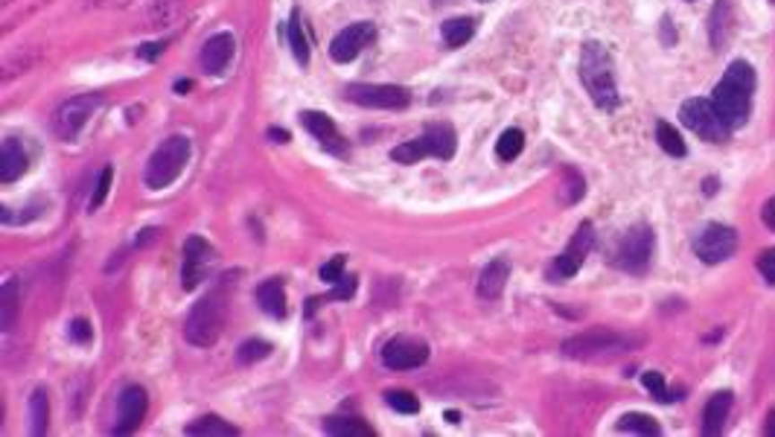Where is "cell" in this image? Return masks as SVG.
<instances>
[{
    "mask_svg": "<svg viewBox=\"0 0 775 437\" xmlns=\"http://www.w3.org/2000/svg\"><path fill=\"white\" fill-rule=\"evenodd\" d=\"M755 67L744 62V58H737V62H732L729 67H726L723 79L718 82V88H714V109H718V114L723 117V123L732 128H741L746 126L749 120V111H753V93H755Z\"/></svg>",
    "mask_w": 775,
    "mask_h": 437,
    "instance_id": "6da1fadb",
    "label": "cell"
},
{
    "mask_svg": "<svg viewBox=\"0 0 775 437\" xmlns=\"http://www.w3.org/2000/svg\"><path fill=\"white\" fill-rule=\"evenodd\" d=\"M580 82L586 93L601 111L618 109V85H615V62L601 41H586L580 50Z\"/></svg>",
    "mask_w": 775,
    "mask_h": 437,
    "instance_id": "7a4b0ae2",
    "label": "cell"
},
{
    "mask_svg": "<svg viewBox=\"0 0 775 437\" xmlns=\"http://www.w3.org/2000/svg\"><path fill=\"white\" fill-rule=\"evenodd\" d=\"M228 321V286H216L198 301L184 321V338L196 347L216 345Z\"/></svg>",
    "mask_w": 775,
    "mask_h": 437,
    "instance_id": "3957f363",
    "label": "cell"
},
{
    "mask_svg": "<svg viewBox=\"0 0 775 437\" xmlns=\"http://www.w3.org/2000/svg\"><path fill=\"white\" fill-rule=\"evenodd\" d=\"M190 152H193V146L184 135L167 137L149 155L146 170H144V184L149 187V190H163V187H170L184 172L187 161H190Z\"/></svg>",
    "mask_w": 775,
    "mask_h": 437,
    "instance_id": "277c9868",
    "label": "cell"
},
{
    "mask_svg": "<svg viewBox=\"0 0 775 437\" xmlns=\"http://www.w3.org/2000/svg\"><path fill=\"white\" fill-rule=\"evenodd\" d=\"M639 345V338L632 336H621L613 329H589V333H580L569 341H562V353L569 359H580V362H601V359H613L621 356Z\"/></svg>",
    "mask_w": 775,
    "mask_h": 437,
    "instance_id": "5b68a950",
    "label": "cell"
},
{
    "mask_svg": "<svg viewBox=\"0 0 775 437\" xmlns=\"http://www.w3.org/2000/svg\"><path fill=\"white\" fill-rule=\"evenodd\" d=\"M455 149H457L455 128L446 123H434L417 140H408V144H399L396 149H391V158L396 163H417L422 158L449 161L455 155Z\"/></svg>",
    "mask_w": 775,
    "mask_h": 437,
    "instance_id": "8992f818",
    "label": "cell"
},
{
    "mask_svg": "<svg viewBox=\"0 0 775 437\" xmlns=\"http://www.w3.org/2000/svg\"><path fill=\"white\" fill-rule=\"evenodd\" d=\"M102 109V97L100 93H79V97H70L67 102H62L53 114V132L58 140L65 144H74V140L82 135V128L91 123V117Z\"/></svg>",
    "mask_w": 775,
    "mask_h": 437,
    "instance_id": "52a82bcc",
    "label": "cell"
},
{
    "mask_svg": "<svg viewBox=\"0 0 775 437\" xmlns=\"http://www.w3.org/2000/svg\"><path fill=\"white\" fill-rule=\"evenodd\" d=\"M679 120H683L685 128H691L697 137L709 140V144H723V140H729L732 135V128L723 123V117L714 109V102L702 97L685 100L683 109H679Z\"/></svg>",
    "mask_w": 775,
    "mask_h": 437,
    "instance_id": "ba28073f",
    "label": "cell"
},
{
    "mask_svg": "<svg viewBox=\"0 0 775 437\" xmlns=\"http://www.w3.org/2000/svg\"><path fill=\"white\" fill-rule=\"evenodd\" d=\"M653 257V231L648 224H636L621 236L618 248L613 251V263L618 268L630 271V275H644Z\"/></svg>",
    "mask_w": 775,
    "mask_h": 437,
    "instance_id": "9c48e42d",
    "label": "cell"
},
{
    "mask_svg": "<svg viewBox=\"0 0 775 437\" xmlns=\"http://www.w3.org/2000/svg\"><path fill=\"white\" fill-rule=\"evenodd\" d=\"M735 251H737V231L729 228V224L711 222L694 236V254L706 266L726 263V259H729Z\"/></svg>",
    "mask_w": 775,
    "mask_h": 437,
    "instance_id": "30bf717a",
    "label": "cell"
},
{
    "mask_svg": "<svg viewBox=\"0 0 775 437\" xmlns=\"http://www.w3.org/2000/svg\"><path fill=\"white\" fill-rule=\"evenodd\" d=\"M592 245H595V228H592L589 222H583L580 228H578V233L571 236V242L566 245V251H562V254L554 259V263H551L548 277L554 280V283H562V280L574 277V275L580 271L586 254L592 251Z\"/></svg>",
    "mask_w": 775,
    "mask_h": 437,
    "instance_id": "8fae6325",
    "label": "cell"
},
{
    "mask_svg": "<svg viewBox=\"0 0 775 437\" xmlns=\"http://www.w3.org/2000/svg\"><path fill=\"white\" fill-rule=\"evenodd\" d=\"M382 362L391 371H414L429 362V345L411 336H396L382 347Z\"/></svg>",
    "mask_w": 775,
    "mask_h": 437,
    "instance_id": "7c38bea8",
    "label": "cell"
},
{
    "mask_svg": "<svg viewBox=\"0 0 775 437\" xmlns=\"http://www.w3.org/2000/svg\"><path fill=\"white\" fill-rule=\"evenodd\" d=\"M216 259V248L210 245L205 236H190L184 242V268H181V280H184V289L190 292L196 289L198 283L207 277V268L213 266Z\"/></svg>",
    "mask_w": 775,
    "mask_h": 437,
    "instance_id": "4fadbf2b",
    "label": "cell"
},
{
    "mask_svg": "<svg viewBox=\"0 0 775 437\" xmlns=\"http://www.w3.org/2000/svg\"><path fill=\"white\" fill-rule=\"evenodd\" d=\"M347 100L356 105H365V109H385V111L405 109L411 102L408 91L399 85H350Z\"/></svg>",
    "mask_w": 775,
    "mask_h": 437,
    "instance_id": "5bb4252c",
    "label": "cell"
},
{
    "mask_svg": "<svg viewBox=\"0 0 775 437\" xmlns=\"http://www.w3.org/2000/svg\"><path fill=\"white\" fill-rule=\"evenodd\" d=\"M377 39V27L368 21L361 23H350V27H344L342 32L335 35L333 44H330V58L338 65H347L353 62V58L365 50V47H370V41Z\"/></svg>",
    "mask_w": 775,
    "mask_h": 437,
    "instance_id": "9a60e30c",
    "label": "cell"
},
{
    "mask_svg": "<svg viewBox=\"0 0 775 437\" xmlns=\"http://www.w3.org/2000/svg\"><path fill=\"white\" fill-rule=\"evenodd\" d=\"M146 408H149V397L140 385L126 388L120 394V403H117V434H132L137 432V426L144 423L146 417Z\"/></svg>",
    "mask_w": 775,
    "mask_h": 437,
    "instance_id": "2e32d148",
    "label": "cell"
},
{
    "mask_svg": "<svg viewBox=\"0 0 775 437\" xmlns=\"http://www.w3.org/2000/svg\"><path fill=\"white\" fill-rule=\"evenodd\" d=\"M300 123L327 152H333V155H338V158H347V144H344L342 132H338L330 117L321 114V111H303Z\"/></svg>",
    "mask_w": 775,
    "mask_h": 437,
    "instance_id": "e0dca14e",
    "label": "cell"
},
{
    "mask_svg": "<svg viewBox=\"0 0 775 437\" xmlns=\"http://www.w3.org/2000/svg\"><path fill=\"white\" fill-rule=\"evenodd\" d=\"M233 50H237V41H233V35H231V32H219V35H213V39L205 41L202 56H198V65H202L205 74L216 76V74H222V70L231 65Z\"/></svg>",
    "mask_w": 775,
    "mask_h": 437,
    "instance_id": "ac0fdd59",
    "label": "cell"
},
{
    "mask_svg": "<svg viewBox=\"0 0 775 437\" xmlns=\"http://www.w3.org/2000/svg\"><path fill=\"white\" fill-rule=\"evenodd\" d=\"M27 152H23L21 140L15 137H6L4 140V149H0V181L12 184L18 181L23 172H27Z\"/></svg>",
    "mask_w": 775,
    "mask_h": 437,
    "instance_id": "d6986e66",
    "label": "cell"
},
{
    "mask_svg": "<svg viewBox=\"0 0 775 437\" xmlns=\"http://www.w3.org/2000/svg\"><path fill=\"white\" fill-rule=\"evenodd\" d=\"M508 277H510V266L504 263V259H492V263H487L484 271L478 275V294L484 301L501 298L504 286H508Z\"/></svg>",
    "mask_w": 775,
    "mask_h": 437,
    "instance_id": "ffe728a7",
    "label": "cell"
},
{
    "mask_svg": "<svg viewBox=\"0 0 775 437\" xmlns=\"http://www.w3.org/2000/svg\"><path fill=\"white\" fill-rule=\"evenodd\" d=\"M732 411V391H718L702 411V434H720Z\"/></svg>",
    "mask_w": 775,
    "mask_h": 437,
    "instance_id": "44dd1931",
    "label": "cell"
},
{
    "mask_svg": "<svg viewBox=\"0 0 775 437\" xmlns=\"http://www.w3.org/2000/svg\"><path fill=\"white\" fill-rule=\"evenodd\" d=\"M257 303L260 310L272 318H286V294H283V283L280 280H266L257 286Z\"/></svg>",
    "mask_w": 775,
    "mask_h": 437,
    "instance_id": "7402d4cb",
    "label": "cell"
},
{
    "mask_svg": "<svg viewBox=\"0 0 775 437\" xmlns=\"http://www.w3.org/2000/svg\"><path fill=\"white\" fill-rule=\"evenodd\" d=\"M729 23H732V9H729V0H718V6L711 9V18H709V39L714 44V50H720L726 44V35H729Z\"/></svg>",
    "mask_w": 775,
    "mask_h": 437,
    "instance_id": "603a6c76",
    "label": "cell"
},
{
    "mask_svg": "<svg viewBox=\"0 0 775 437\" xmlns=\"http://www.w3.org/2000/svg\"><path fill=\"white\" fill-rule=\"evenodd\" d=\"M440 35H443L446 47H464L475 35V21L473 18H452L440 27Z\"/></svg>",
    "mask_w": 775,
    "mask_h": 437,
    "instance_id": "cb8c5ba5",
    "label": "cell"
},
{
    "mask_svg": "<svg viewBox=\"0 0 775 437\" xmlns=\"http://www.w3.org/2000/svg\"><path fill=\"white\" fill-rule=\"evenodd\" d=\"M47 426H50V399H47L44 388H39L30 397V432L47 434Z\"/></svg>",
    "mask_w": 775,
    "mask_h": 437,
    "instance_id": "d4e9b609",
    "label": "cell"
},
{
    "mask_svg": "<svg viewBox=\"0 0 775 437\" xmlns=\"http://www.w3.org/2000/svg\"><path fill=\"white\" fill-rule=\"evenodd\" d=\"M286 35H289V47H292V53H295V58H298V65L307 67L309 65V41H307V35H303V30H300V15H298V12L289 18Z\"/></svg>",
    "mask_w": 775,
    "mask_h": 437,
    "instance_id": "484cf974",
    "label": "cell"
},
{
    "mask_svg": "<svg viewBox=\"0 0 775 437\" xmlns=\"http://www.w3.org/2000/svg\"><path fill=\"white\" fill-rule=\"evenodd\" d=\"M327 434H338V437H373V429L365 426L359 417H335L324 423Z\"/></svg>",
    "mask_w": 775,
    "mask_h": 437,
    "instance_id": "4316f807",
    "label": "cell"
},
{
    "mask_svg": "<svg viewBox=\"0 0 775 437\" xmlns=\"http://www.w3.org/2000/svg\"><path fill=\"white\" fill-rule=\"evenodd\" d=\"M656 140H659L662 152H667L671 158H685V155H688L683 135H679L671 123H659V126H656Z\"/></svg>",
    "mask_w": 775,
    "mask_h": 437,
    "instance_id": "83f0119b",
    "label": "cell"
},
{
    "mask_svg": "<svg viewBox=\"0 0 775 437\" xmlns=\"http://www.w3.org/2000/svg\"><path fill=\"white\" fill-rule=\"evenodd\" d=\"M522 149H525V135L519 132V128H508V132L499 137L496 155H499V161L510 163V161H516L522 155Z\"/></svg>",
    "mask_w": 775,
    "mask_h": 437,
    "instance_id": "f1b7e54d",
    "label": "cell"
},
{
    "mask_svg": "<svg viewBox=\"0 0 775 437\" xmlns=\"http://www.w3.org/2000/svg\"><path fill=\"white\" fill-rule=\"evenodd\" d=\"M187 434H210V437L225 434V437H237L239 429L231 426V423H225L222 417H205V420L193 423V426H187Z\"/></svg>",
    "mask_w": 775,
    "mask_h": 437,
    "instance_id": "f546056e",
    "label": "cell"
},
{
    "mask_svg": "<svg viewBox=\"0 0 775 437\" xmlns=\"http://www.w3.org/2000/svg\"><path fill=\"white\" fill-rule=\"evenodd\" d=\"M618 432H632V434H662L659 423L650 415H624L618 420Z\"/></svg>",
    "mask_w": 775,
    "mask_h": 437,
    "instance_id": "4dcf8cb0",
    "label": "cell"
},
{
    "mask_svg": "<svg viewBox=\"0 0 775 437\" xmlns=\"http://www.w3.org/2000/svg\"><path fill=\"white\" fill-rule=\"evenodd\" d=\"M586 193V181L580 179L578 170H569L566 179H562V187H560V205H574L580 202Z\"/></svg>",
    "mask_w": 775,
    "mask_h": 437,
    "instance_id": "1f68e13d",
    "label": "cell"
},
{
    "mask_svg": "<svg viewBox=\"0 0 775 437\" xmlns=\"http://www.w3.org/2000/svg\"><path fill=\"white\" fill-rule=\"evenodd\" d=\"M268 353H272V345H268V341H263V338H248V341H242V345H239L237 359H239L242 364H254V362L266 359Z\"/></svg>",
    "mask_w": 775,
    "mask_h": 437,
    "instance_id": "d6a6232c",
    "label": "cell"
},
{
    "mask_svg": "<svg viewBox=\"0 0 775 437\" xmlns=\"http://www.w3.org/2000/svg\"><path fill=\"white\" fill-rule=\"evenodd\" d=\"M385 403L391 406L394 411H399V415H417V411H420L417 397L408 394V391H388Z\"/></svg>",
    "mask_w": 775,
    "mask_h": 437,
    "instance_id": "836d02e7",
    "label": "cell"
},
{
    "mask_svg": "<svg viewBox=\"0 0 775 437\" xmlns=\"http://www.w3.org/2000/svg\"><path fill=\"white\" fill-rule=\"evenodd\" d=\"M15 310H18V286L9 280V283H4V318H0L6 333L15 327Z\"/></svg>",
    "mask_w": 775,
    "mask_h": 437,
    "instance_id": "e575fe53",
    "label": "cell"
},
{
    "mask_svg": "<svg viewBox=\"0 0 775 437\" xmlns=\"http://www.w3.org/2000/svg\"><path fill=\"white\" fill-rule=\"evenodd\" d=\"M641 382H644V388H648V391L653 394V399H659V403H671V399H676L674 391H667V385H665V380H662V373L648 371V373L641 376Z\"/></svg>",
    "mask_w": 775,
    "mask_h": 437,
    "instance_id": "d590c367",
    "label": "cell"
},
{
    "mask_svg": "<svg viewBox=\"0 0 775 437\" xmlns=\"http://www.w3.org/2000/svg\"><path fill=\"white\" fill-rule=\"evenodd\" d=\"M111 179H114V170H111V167H105V170L100 172V179H97V187H93L91 210H97V207L105 202V196H109V187H111Z\"/></svg>",
    "mask_w": 775,
    "mask_h": 437,
    "instance_id": "8d00e7d4",
    "label": "cell"
},
{
    "mask_svg": "<svg viewBox=\"0 0 775 437\" xmlns=\"http://www.w3.org/2000/svg\"><path fill=\"white\" fill-rule=\"evenodd\" d=\"M344 266H347L344 257H333L330 263L321 266V280H324V283H338V280L344 277Z\"/></svg>",
    "mask_w": 775,
    "mask_h": 437,
    "instance_id": "74e56055",
    "label": "cell"
},
{
    "mask_svg": "<svg viewBox=\"0 0 775 437\" xmlns=\"http://www.w3.org/2000/svg\"><path fill=\"white\" fill-rule=\"evenodd\" d=\"M758 271L770 286H775V248H767V251L758 257Z\"/></svg>",
    "mask_w": 775,
    "mask_h": 437,
    "instance_id": "f35d334b",
    "label": "cell"
},
{
    "mask_svg": "<svg viewBox=\"0 0 775 437\" xmlns=\"http://www.w3.org/2000/svg\"><path fill=\"white\" fill-rule=\"evenodd\" d=\"M353 292H356V277H342L335 283L333 298L335 301H350V298H353Z\"/></svg>",
    "mask_w": 775,
    "mask_h": 437,
    "instance_id": "ab89813d",
    "label": "cell"
},
{
    "mask_svg": "<svg viewBox=\"0 0 775 437\" xmlns=\"http://www.w3.org/2000/svg\"><path fill=\"white\" fill-rule=\"evenodd\" d=\"M70 338L82 341V345H88L91 341V324L85 321V318H76V321L70 324Z\"/></svg>",
    "mask_w": 775,
    "mask_h": 437,
    "instance_id": "60d3db41",
    "label": "cell"
},
{
    "mask_svg": "<svg viewBox=\"0 0 775 437\" xmlns=\"http://www.w3.org/2000/svg\"><path fill=\"white\" fill-rule=\"evenodd\" d=\"M761 219H764L767 228L775 231V198H770V202L764 205V210H761Z\"/></svg>",
    "mask_w": 775,
    "mask_h": 437,
    "instance_id": "b9f144b4",
    "label": "cell"
},
{
    "mask_svg": "<svg viewBox=\"0 0 775 437\" xmlns=\"http://www.w3.org/2000/svg\"><path fill=\"white\" fill-rule=\"evenodd\" d=\"M161 50H163V41H158V44H144V47L137 50V56H140V58H155Z\"/></svg>",
    "mask_w": 775,
    "mask_h": 437,
    "instance_id": "7bdbcfd3",
    "label": "cell"
},
{
    "mask_svg": "<svg viewBox=\"0 0 775 437\" xmlns=\"http://www.w3.org/2000/svg\"><path fill=\"white\" fill-rule=\"evenodd\" d=\"M128 4V0H88V6H97V9H105V6H123Z\"/></svg>",
    "mask_w": 775,
    "mask_h": 437,
    "instance_id": "ee69618b",
    "label": "cell"
},
{
    "mask_svg": "<svg viewBox=\"0 0 775 437\" xmlns=\"http://www.w3.org/2000/svg\"><path fill=\"white\" fill-rule=\"evenodd\" d=\"M268 137H274L277 144H286V140H292L286 132H280V128H268Z\"/></svg>",
    "mask_w": 775,
    "mask_h": 437,
    "instance_id": "f6af8a7d",
    "label": "cell"
},
{
    "mask_svg": "<svg viewBox=\"0 0 775 437\" xmlns=\"http://www.w3.org/2000/svg\"><path fill=\"white\" fill-rule=\"evenodd\" d=\"M318 303H321V298H309V301H307V318H309L315 310H318Z\"/></svg>",
    "mask_w": 775,
    "mask_h": 437,
    "instance_id": "bcb514c9",
    "label": "cell"
},
{
    "mask_svg": "<svg viewBox=\"0 0 775 437\" xmlns=\"http://www.w3.org/2000/svg\"><path fill=\"white\" fill-rule=\"evenodd\" d=\"M767 434H775V411L770 415V423H767Z\"/></svg>",
    "mask_w": 775,
    "mask_h": 437,
    "instance_id": "7dc6e473",
    "label": "cell"
},
{
    "mask_svg": "<svg viewBox=\"0 0 775 437\" xmlns=\"http://www.w3.org/2000/svg\"><path fill=\"white\" fill-rule=\"evenodd\" d=\"M481 4H490V0H481Z\"/></svg>",
    "mask_w": 775,
    "mask_h": 437,
    "instance_id": "c3c4849f",
    "label": "cell"
}]
</instances>
